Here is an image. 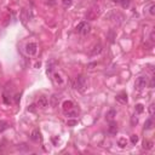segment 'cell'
Returning <instances> with one entry per match:
<instances>
[{
	"label": "cell",
	"instance_id": "1",
	"mask_svg": "<svg viewBox=\"0 0 155 155\" xmlns=\"http://www.w3.org/2000/svg\"><path fill=\"white\" fill-rule=\"evenodd\" d=\"M106 20L109 21V22H113L114 24H116V26H120V24H123L125 20H126V17L124 14H121L120 11H109V12L106 15Z\"/></svg>",
	"mask_w": 155,
	"mask_h": 155
},
{
	"label": "cell",
	"instance_id": "2",
	"mask_svg": "<svg viewBox=\"0 0 155 155\" xmlns=\"http://www.w3.org/2000/svg\"><path fill=\"white\" fill-rule=\"evenodd\" d=\"M63 112L66 115L70 116V118H75L78 115V112L74 109V103L72 101H64L63 102Z\"/></svg>",
	"mask_w": 155,
	"mask_h": 155
},
{
	"label": "cell",
	"instance_id": "3",
	"mask_svg": "<svg viewBox=\"0 0 155 155\" xmlns=\"http://www.w3.org/2000/svg\"><path fill=\"white\" fill-rule=\"evenodd\" d=\"M75 89L79 91V92H85L86 89H87V80L84 75H78L75 79Z\"/></svg>",
	"mask_w": 155,
	"mask_h": 155
},
{
	"label": "cell",
	"instance_id": "4",
	"mask_svg": "<svg viewBox=\"0 0 155 155\" xmlns=\"http://www.w3.org/2000/svg\"><path fill=\"white\" fill-rule=\"evenodd\" d=\"M91 30V24L89 23V22H80V23L76 26V32L79 34H83V35H86V34H89Z\"/></svg>",
	"mask_w": 155,
	"mask_h": 155
},
{
	"label": "cell",
	"instance_id": "5",
	"mask_svg": "<svg viewBox=\"0 0 155 155\" xmlns=\"http://www.w3.org/2000/svg\"><path fill=\"white\" fill-rule=\"evenodd\" d=\"M148 76H144V75H142V76H138L136 80V83H135V87L137 90H143V89H146L147 86H148Z\"/></svg>",
	"mask_w": 155,
	"mask_h": 155
},
{
	"label": "cell",
	"instance_id": "6",
	"mask_svg": "<svg viewBox=\"0 0 155 155\" xmlns=\"http://www.w3.org/2000/svg\"><path fill=\"white\" fill-rule=\"evenodd\" d=\"M99 14V7L98 6H93V7H91L89 11H87V14H86V20H89V21H93L97 18V16H98Z\"/></svg>",
	"mask_w": 155,
	"mask_h": 155
},
{
	"label": "cell",
	"instance_id": "7",
	"mask_svg": "<svg viewBox=\"0 0 155 155\" xmlns=\"http://www.w3.org/2000/svg\"><path fill=\"white\" fill-rule=\"evenodd\" d=\"M24 51H26V53H27L28 56H34V55H37V52H38V45H37L35 43H28V44L26 45Z\"/></svg>",
	"mask_w": 155,
	"mask_h": 155
},
{
	"label": "cell",
	"instance_id": "8",
	"mask_svg": "<svg viewBox=\"0 0 155 155\" xmlns=\"http://www.w3.org/2000/svg\"><path fill=\"white\" fill-rule=\"evenodd\" d=\"M102 50H103V46L98 43V44H96V45H93V46L91 47L89 55H90L91 57H95V56H97V55H99V53L102 52Z\"/></svg>",
	"mask_w": 155,
	"mask_h": 155
},
{
	"label": "cell",
	"instance_id": "9",
	"mask_svg": "<svg viewBox=\"0 0 155 155\" xmlns=\"http://www.w3.org/2000/svg\"><path fill=\"white\" fill-rule=\"evenodd\" d=\"M52 79H53V83H55L56 85H58V86H62L63 84H64V79H63L62 74H61L60 72H56V73H53Z\"/></svg>",
	"mask_w": 155,
	"mask_h": 155
},
{
	"label": "cell",
	"instance_id": "10",
	"mask_svg": "<svg viewBox=\"0 0 155 155\" xmlns=\"http://www.w3.org/2000/svg\"><path fill=\"white\" fill-rule=\"evenodd\" d=\"M37 106H38V108L45 109V108L49 106V99H47V97H45V96L39 97V99H38V102H37Z\"/></svg>",
	"mask_w": 155,
	"mask_h": 155
},
{
	"label": "cell",
	"instance_id": "11",
	"mask_svg": "<svg viewBox=\"0 0 155 155\" xmlns=\"http://www.w3.org/2000/svg\"><path fill=\"white\" fill-rule=\"evenodd\" d=\"M116 101L119 103H121V104H126L127 103V95H126L125 92H121V93H119L116 96Z\"/></svg>",
	"mask_w": 155,
	"mask_h": 155
},
{
	"label": "cell",
	"instance_id": "12",
	"mask_svg": "<svg viewBox=\"0 0 155 155\" xmlns=\"http://www.w3.org/2000/svg\"><path fill=\"white\" fill-rule=\"evenodd\" d=\"M30 139L33 141V142H39V139H40V132H39V130H33L32 131V133H30Z\"/></svg>",
	"mask_w": 155,
	"mask_h": 155
},
{
	"label": "cell",
	"instance_id": "13",
	"mask_svg": "<svg viewBox=\"0 0 155 155\" xmlns=\"http://www.w3.org/2000/svg\"><path fill=\"white\" fill-rule=\"evenodd\" d=\"M108 132L110 135H116L118 133V125L115 123H110V125H109V127H108Z\"/></svg>",
	"mask_w": 155,
	"mask_h": 155
},
{
	"label": "cell",
	"instance_id": "14",
	"mask_svg": "<svg viewBox=\"0 0 155 155\" xmlns=\"http://www.w3.org/2000/svg\"><path fill=\"white\" fill-rule=\"evenodd\" d=\"M116 116V112L114 110V109H110L108 113H107V115H106V119L108 120V121H113L114 118Z\"/></svg>",
	"mask_w": 155,
	"mask_h": 155
},
{
	"label": "cell",
	"instance_id": "15",
	"mask_svg": "<svg viewBox=\"0 0 155 155\" xmlns=\"http://www.w3.org/2000/svg\"><path fill=\"white\" fill-rule=\"evenodd\" d=\"M21 20H22V22H23L24 24L27 23V21L29 20V15L27 14V10L26 9L22 10V12H21Z\"/></svg>",
	"mask_w": 155,
	"mask_h": 155
},
{
	"label": "cell",
	"instance_id": "16",
	"mask_svg": "<svg viewBox=\"0 0 155 155\" xmlns=\"http://www.w3.org/2000/svg\"><path fill=\"white\" fill-rule=\"evenodd\" d=\"M152 148H153V142L152 141L146 139L144 142H143V149H146V150H150Z\"/></svg>",
	"mask_w": 155,
	"mask_h": 155
},
{
	"label": "cell",
	"instance_id": "17",
	"mask_svg": "<svg viewBox=\"0 0 155 155\" xmlns=\"http://www.w3.org/2000/svg\"><path fill=\"white\" fill-rule=\"evenodd\" d=\"M9 124L6 121H0V132H4L5 130H7L9 129Z\"/></svg>",
	"mask_w": 155,
	"mask_h": 155
},
{
	"label": "cell",
	"instance_id": "18",
	"mask_svg": "<svg viewBox=\"0 0 155 155\" xmlns=\"http://www.w3.org/2000/svg\"><path fill=\"white\" fill-rule=\"evenodd\" d=\"M153 127V119H148L146 121V125H144V130H150Z\"/></svg>",
	"mask_w": 155,
	"mask_h": 155
},
{
	"label": "cell",
	"instance_id": "19",
	"mask_svg": "<svg viewBox=\"0 0 155 155\" xmlns=\"http://www.w3.org/2000/svg\"><path fill=\"white\" fill-rule=\"evenodd\" d=\"M118 146L121 147V148H124V147L127 146V141H126V138H120V139L118 141Z\"/></svg>",
	"mask_w": 155,
	"mask_h": 155
},
{
	"label": "cell",
	"instance_id": "20",
	"mask_svg": "<svg viewBox=\"0 0 155 155\" xmlns=\"http://www.w3.org/2000/svg\"><path fill=\"white\" fill-rule=\"evenodd\" d=\"M73 4V0H63V7L67 9V7H70Z\"/></svg>",
	"mask_w": 155,
	"mask_h": 155
},
{
	"label": "cell",
	"instance_id": "21",
	"mask_svg": "<svg viewBox=\"0 0 155 155\" xmlns=\"http://www.w3.org/2000/svg\"><path fill=\"white\" fill-rule=\"evenodd\" d=\"M143 110H144V108H143V106H142V104H137V106H136V112L138 113V114L143 113Z\"/></svg>",
	"mask_w": 155,
	"mask_h": 155
},
{
	"label": "cell",
	"instance_id": "22",
	"mask_svg": "<svg viewBox=\"0 0 155 155\" xmlns=\"http://www.w3.org/2000/svg\"><path fill=\"white\" fill-rule=\"evenodd\" d=\"M120 4H121V6H123V7H129L130 0H121V1H120Z\"/></svg>",
	"mask_w": 155,
	"mask_h": 155
},
{
	"label": "cell",
	"instance_id": "23",
	"mask_svg": "<svg viewBox=\"0 0 155 155\" xmlns=\"http://www.w3.org/2000/svg\"><path fill=\"white\" fill-rule=\"evenodd\" d=\"M149 14H150L152 16L155 15V5H154V4H152L150 7H149Z\"/></svg>",
	"mask_w": 155,
	"mask_h": 155
},
{
	"label": "cell",
	"instance_id": "24",
	"mask_svg": "<svg viewBox=\"0 0 155 155\" xmlns=\"http://www.w3.org/2000/svg\"><path fill=\"white\" fill-rule=\"evenodd\" d=\"M149 114H150L152 118L154 116V103H152V104L149 106Z\"/></svg>",
	"mask_w": 155,
	"mask_h": 155
},
{
	"label": "cell",
	"instance_id": "25",
	"mask_svg": "<svg viewBox=\"0 0 155 155\" xmlns=\"http://www.w3.org/2000/svg\"><path fill=\"white\" fill-rule=\"evenodd\" d=\"M9 97H10V96L6 95V93L4 95V102L6 103V104H10V102H11V98H9Z\"/></svg>",
	"mask_w": 155,
	"mask_h": 155
},
{
	"label": "cell",
	"instance_id": "26",
	"mask_svg": "<svg viewBox=\"0 0 155 155\" xmlns=\"http://www.w3.org/2000/svg\"><path fill=\"white\" fill-rule=\"evenodd\" d=\"M131 142L133 143V144H136L137 142H138V137H137L136 135H133V136H131Z\"/></svg>",
	"mask_w": 155,
	"mask_h": 155
},
{
	"label": "cell",
	"instance_id": "27",
	"mask_svg": "<svg viewBox=\"0 0 155 155\" xmlns=\"http://www.w3.org/2000/svg\"><path fill=\"white\" fill-rule=\"evenodd\" d=\"M51 99H52V107H56V106H57V96H56V95H53V96H52V98H51Z\"/></svg>",
	"mask_w": 155,
	"mask_h": 155
},
{
	"label": "cell",
	"instance_id": "28",
	"mask_svg": "<svg viewBox=\"0 0 155 155\" xmlns=\"http://www.w3.org/2000/svg\"><path fill=\"white\" fill-rule=\"evenodd\" d=\"M154 38H155V32L152 30V33H150V41H152V43L155 41V39H154Z\"/></svg>",
	"mask_w": 155,
	"mask_h": 155
},
{
	"label": "cell",
	"instance_id": "29",
	"mask_svg": "<svg viewBox=\"0 0 155 155\" xmlns=\"http://www.w3.org/2000/svg\"><path fill=\"white\" fill-rule=\"evenodd\" d=\"M137 123H138V119H137L136 115H135L133 118H132V125H135V124H137Z\"/></svg>",
	"mask_w": 155,
	"mask_h": 155
},
{
	"label": "cell",
	"instance_id": "30",
	"mask_svg": "<svg viewBox=\"0 0 155 155\" xmlns=\"http://www.w3.org/2000/svg\"><path fill=\"white\" fill-rule=\"evenodd\" d=\"M75 124H76V120H73V121H68V125H69V126H70V125H75Z\"/></svg>",
	"mask_w": 155,
	"mask_h": 155
},
{
	"label": "cell",
	"instance_id": "31",
	"mask_svg": "<svg viewBox=\"0 0 155 155\" xmlns=\"http://www.w3.org/2000/svg\"><path fill=\"white\" fill-rule=\"evenodd\" d=\"M20 98H21V97H20V95H16V97H15V99H16V103H18V102H20Z\"/></svg>",
	"mask_w": 155,
	"mask_h": 155
},
{
	"label": "cell",
	"instance_id": "32",
	"mask_svg": "<svg viewBox=\"0 0 155 155\" xmlns=\"http://www.w3.org/2000/svg\"><path fill=\"white\" fill-rule=\"evenodd\" d=\"M34 107H35V106H30V108H28V110H30V112H34V110H35V109H34Z\"/></svg>",
	"mask_w": 155,
	"mask_h": 155
}]
</instances>
